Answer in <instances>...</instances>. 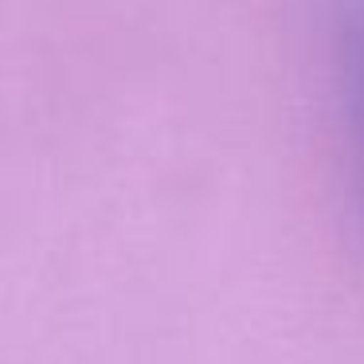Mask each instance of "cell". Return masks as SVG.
Wrapping results in <instances>:
<instances>
[{"instance_id": "1", "label": "cell", "mask_w": 364, "mask_h": 364, "mask_svg": "<svg viewBox=\"0 0 364 364\" xmlns=\"http://www.w3.org/2000/svg\"><path fill=\"white\" fill-rule=\"evenodd\" d=\"M353 67H356V110L364 126V0H356L353 12Z\"/></svg>"}]
</instances>
